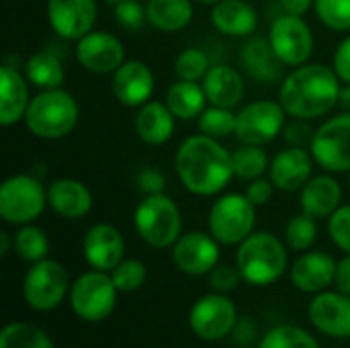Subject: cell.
Masks as SVG:
<instances>
[{"label":"cell","instance_id":"1","mask_svg":"<svg viewBox=\"0 0 350 348\" xmlns=\"http://www.w3.org/2000/svg\"><path fill=\"white\" fill-rule=\"evenodd\" d=\"M176 174L183 187L199 197L217 195L234 176L232 154L209 135L187 137L174 156Z\"/></svg>","mask_w":350,"mask_h":348},{"label":"cell","instance_id":"2","mask_svg":"<svg viewBox=\"0 0 350 348\" xmlns=\"http://www.w3.org/2000/svg\"><path fill=\"white\" fill-rule=\"evenodd\" d=\"M340 78L324 64L297 66L279 88V103L293 119H316L338 105Z\"/></svg>","mask_w":350,"mask_h":348},{"label":"cell","instance_id":"3","mask_svg":"<svg viewBox=\"0 0 350 348\" xmlns=\"http://www.w3.org/2000/svg\"><path fill=\"white\" fill-rule=\"evenodd\" d=\"M78 119L80 107L76 98L64 88H51L31 98L23 121L29 133L39 139H62L76 129Z\"/></svg>","mask_w":350,"mask_h":348},{"label":"cell","instance_id":"4","mask_svg":"<svg viewBox=\"0 0 350 348\" xmlns=\"http://www.w3.org/2000/svg\"><path fill=\"white\" fill-rule=\"evenodd\" d=\"M236 267L240 269L242 279L250 285H271L281 279L287 269V250L277 236L256 232L240 244Z\"/></svg>","mask_w":350,"mask_h":348},{"label":"cell","instance_id":"5","mask_svg":"<svg viewBox=\"0 0 350 348\" xmlns=\"http://www.w3.org/2000/svg\"><path fill=\"white\" fill-rule=\"evenodd\" d=\"M133 224L139 238L152 248L174 246L183 230L180 209L164 193L146 195V199L135 207Z\"/></svg>","mask_w":350,"mask_h":348},{"label":"cell","instance_id":"6","mask_svg":"<svg viewBox=\"0 0 350 348\" xmlns=\"http://www.w3.org/2000/svg\"><path fill=\"white\" fill-rule=\"evenodd\" d=\"M47 205V189L31 174H12L0 187V217L14 226L35 222Z\"/></svg>","mask_w":350,"mask_h":348},{"label":"cell","instance_id":"7","mask_svg":"<svg viewBox=\"0 0 350 348\" xmlns=\"http://www.w3.org/2000/svg\"><path fill=\"white\" fill-rule=\"evenodd\" d=\"M209 232L219 244H242L254 230L256 205L246 195L230 193L219 197L209 209Z\"/></svg>","mask_w":350,"mask_h":348},{"label":"cell","instance_id":"8","mask_svg":"<svg viewBox=\"0 0 350 348\" xmlns=\"http://www.w3.org/2000/svg\"><path fill=\"white\" fill-rule=\"evenodd\" d=\"M117 291L113 277L103 271H92L76 279L70 289V304L78 318L86 322H100L113 314Z\"/></svg>","mask_w":350,"mask_h":348},{"label":"cell","instance_id":"9","mask_svg":"<svg viewBox=\"0 0 350 348\" xmlns=\"http://www.w3.org/2000/svg\"><path fill=\"white\" fill-rule=\"evenodd\" d=\"M68 273L57 260L43 258L39 263H33L31 269L27 271L23 293L25 302L29 304L31 310L37 312H49L55 310L66 293H68Z\"/></svg>","mask_w":350,"mask_h":348},{"label":"cell","instance_id":"10","mask_svg":"<svg viewBox=\"0 0 350 348\" xmlns=\"http://www.w3.org/2000/svg\"><path fill=\"white\" fill-rule=\"evenodd\" d=\"M312 156L328 172H350V113L336 115L316 129Z\"/></svg>","mask_w":350,"mask_h":348},{"label":"cell","instance_id":"11","mask_svg":"<svg viewBox=\"0 0 350 348\" xmlns=\"http://www.w3.org/2000/svg\"><path fill=\"white\" fill-rule=\"evenodd\" d=\"M285 109L275 101H256L236 115V139L246 146H265L285 127Z\"/></svg>","mask_w":350,"mask_h":348},{"label":"cell","instance_id":"12","mask_svg":"<svg viewBox=\"0 0 350 348\" xmlns=\"http://www.w3.org/2000/svg\"><path fill=\"white\" fill-rule=\"evenodd\" d=\"M269 41L285 66H304L314 53V35L308 23L297 14H281L273 21Z\"/></svg>","mask_w":350,"mask_h":348},{"label":"cell","instance_id":"13","mask_svg":"<svg viewBox=\"0 0 350 348\" xmlns=\"http://www.w3.org/2000/svg\"><path fill=\"white\" fill-rule=\"evenodd\" d=\"M236 322V306L230 297H226V293H211L201 297L189 314L191 330L209 343L226 338L234 330Z\"/></svg>","mask_w":350,"mask_h":348},{"label":"cell","instance_id":"14","mask_svg":"<svg viewBox=\"0 0 350 348\" xmlns=\"http://www.w3.org/2000/svg\"><path fill=\"white\" fill-rule=\"evenodd\" d=\"M76 59L92 74H115L125 62V49L113 33L90 31L76 41Z\"/></svg>","mask_w":350,"mask_h":348},{"label":"cell","instance_id":"15","mask_svg":"<svg viewBox=\"0 0 350 348\" xmlns=\"http://www.w3.org/2000/svg\"><path fill=\"white\" fill-rule=\"evenodd\" d=\"M47 21L59 37L78 41L94 31L96 0H47Z\"/></svg>","mask_w":350,"mask_h":348},{"label":"cell","instance_id":"16","mask_svg":"<svg viewBox=\"0 0 350 348\" xmlns=\"http://www.w3.org/2000/svg\"><path fill=\"white\" fill-rule=\"evenodd\" d=\"M172 260L187 275H207L217 267L219 242L211 234L189 232L172 246Z\"/></svg>","mask_w":350,"mask_h":348},{"label":"cell","instance_id":"17","mask_svg":"<svg viewBox=\"0 0 350 348\" xmlns=\"http://www.w3.org/2000/svg\"><path fill=\"white\" fill-rule=\"evenodd\" d=\"M111 90L123 107L139 109L152 98L154 92V74L148 64L139 59L123 62L111 80Z\"/></svg>","mask_w":350,"mask_h":348},{"label":"cell","instance_id":"18","mask_svg":"<svg viewBox=\"0 0 350 348\" xmlns=\"http://www.w3.org/2000/svg\"><path fill=\"white\" fill-rule=\"evenodd\" d=\"M82 252L86 263L94 271L109 273L113 271L125 254V242L121 232L111 224H96L92 226L84 240H82Z\"/></svg>","mask_w":350,"mask_h":348},{"label":"cell","instance_id":"19","mask_svg":"<svg viewBox=\"0 0 350 348\" xmlns=\"http://www.w3.org/2000/svg\"><path fill=\"white\" fill-rule=\"evenodd\" d=\"M308 316L322 334L350 338V295L322 291L310 304Z\"/></svg>","mask_w":350,"mask_h":348},{"label":"cell","instance_id":"20","mask_svg":"<svg viewBox=\"0 0 350 348\" xmlns=\"http://www.w3.org/2000/svg\"><path fill=\"white\" fill-rule=\"evenodd\" d=\"M312 164H314V156L306 148L289 146L271 160L269 178L281 191L287 193L301 191L306 183L312 178V168H314Z\"/></svg>","mask_w":350,"mask_h":348},{"label":"cell","instance_id":"21","mask_svg":"<svg viewBox=\"0 0 350 348\" xmlns=\"http://www.w3.org/2000/svg\"><path fill=\"white\" fill-rule=\"evenodd\" d=\"M29 80L14 66L0 68V125L10 127L25 119L29 109Z\"/></svg>","mask_w":350,"mask_h":348},{"label":"cell","instance_id":"22","mask_svg":"<svg viewBox=\"0 0 350 348\" xmlns=\"http://www.w3.org/2000/svg\"><path fill=\"white\" fill-rule=\"evenodd\" d=\"M336 260L326 252H306L291 269L293 285L304 293H322L334 283Z\"/></svg>","mask_w":350,"mask_h":348},{"label":"cell","instance_id":"23","mask_svg":"<svg viewBox=\"0 0 350 348\" xmlns=\"http://www.w3.org/2000/svg\"><path fill=\"white\" fill-rule=\"evenodd\" d=\"M49 207L64 219L86 217L92 209V195L88 187L76 178H55L47 187Z\"/></svg>","mask_w":350,"mask_h":348},{"label":"cell","instance_id":"24","mask_svg":"<svg viewBox=\"0 0 350 348\" xmlns=\"http://www.w3.org/2000/svg\"><path fill=\"white\" fill-rule=\"evenodd\" d=\"M203 90H205L207 103L215 107L234 109L244 96V78L238 70L226 64H217V66H211L209 72L205 74Z\"/></svg>","mask_w":350,"mask_h":348},{"label":"cell","instance_id":"25","mask_svg":"<svg viewBox=\"0 0 350 348\" xmlns=\"http://www.w3.org/2000/svg\"><path fill=\"white\" fill-rule=\"evenodd\" d=\"M340 199H342V189L338 180L328 174H320V176H312L306 183V187L301 189L299 203L304 213L322 219V217H330L340 207Z\"/></svg>","mask_w":350,"mask_h":348},{"label":"cell","instance_id":"26","mask_svg":"<svg viewBox=\"0 0 350 348\" xmlns=\"http://www.w3.org/2000/svg\"><path fill=\"white\" fill-rule=\"evenodd\" d=\"M213 27L228 37H250L256 31V10L246 0H221L211 8Z\"/></svg>","mask_w":350,"mask_h":348},{"label":"cell","instance_id":"27","mask_svg":"<svg viewBox=\"0 0 350 348\" xmlns=\"http://www.w3.org/2000/svg\"><path fill=\"white\" fill-rule=\"evenodd\" d=\"M174 119L176 117L166 107V103L148 101L135 115V133L144 144L162 146L174 133Z\"/></svg>","mask_w":350,"mask_h":348},{"label":"cell","instance_id":"28","mask_svg":"<svg viewBox=\"0 0 350 348\" xmlns=\"http://www.w3.org/2000/svg\"><path fill=\"white\" fill-rule=\"evenodd\" d=\"M246 72L260 82H275L281 76V59L277 57L269 39L250 37L240 53Z\"/></svg>","mask_w":350,"mask_h":348},{"label":"cell","instance_id":"29","mask_svg":"<svg viewBox=\"0 0 350 348\" xmlns=\"http://www.w3.org/2000/svg\"><path fill=\"white\" fill-rule=\"evenodd\" d=\"M205 103H207V96H205L203 84H197L193 80L178 78L166 92V107L180 121L197 119L205 111Z\"/></svg>","mask_w":350,"mask_h":348},{"label":"cell","instance_id":"30","mask_svg":"<svg viewBox=\"0 0 350 348\" xmlns=\"http://www.w3.org/2000/svg\"><path fill=\"white\" fill-rule=\"evenodd\" d=\"M148 23L164 33L185 29L193 18V0H148Z\"/></svg>","mask_w":350,"mask_h":348},{"label":"cell","instance_id":"31","mask_svg":"<svg viewBox=\"0 0 350 348\" xmlns=\"http://www.w3.org/2000/svg\"><path fill=\"white\" fill-rule=\"evenodd\" d=\"M25 76L33 86L41 90H51V88H62L66 80V70L62 59L53 51H39L27 59Z\"/></svg>","mask_w":350,"mask_h":348},{"label":"cell","instance_id":"32","mask_svg":"<svg viewBox=\"0 0 350 348\" xmlns=\"http://www.w3.org/2000/svg\"><path fill=\"white\" fill-rule=\"evenodd\" d=\"M12 246H14V252L27 260V263H39L47 256L49 252V240L47 236L43 234L41 228L33 226V224H25L12 238Z\"/></svg>","mask_w":350,"mask_h":348},{"label":"cell","instance_id":"33","mask_svg":"<svg viewBox=\"0 0 350 348\" xmlns=\"http://www.w3.org/2000/svg\"><path fill=\"white\" fill-rule=\"evenodd\" d=\"M232 162H234V176H238L242 180L260 178L271 166V162L260 146H246V144H242V148H238L232 154Z\"/></svg>","mask_w":350,"mask_h":348},{"label":"cell","instance_id":"34","mask_svg":"<svg viewBox=\"0 0 350 348\" xmlns=\"http://www.w3.org/2000/svg\"><path fill=\"white\" fill-rule=\"evenodd\" d=\"M0 348H53V345L37 326L14 322L4 326L0 334Z\"/></svg>","mask_w":350,"mask_h":348},{"label":"cell","instance_id":"35","mask_svg":"<svg viewBox=\"0 0 350 348\" xmlns=\"http://www.w3.org/2000/svg\"><path fill=\"white\" fill-rule=\"evenodd\" d=\"M197 125H199V131L203 135H209L213 139H221V137L236 133V115L232 109L211 105L209 109H205L197 117Z\"/></svg>","mask_w":350,"mask_h":348},{"label":"cell","instance_id":"36","mask_svg":"<svg viewBox=\"0 0 350 348\" xmlns=\"http://www.w3.org/2000/svg\"><path fill=\"white\" fill-rule=\"evenodd\" d=\"M258 348H320V345L304 328L277 326L265 334Z\"/></svg>","mask_w":350,"mask_h":348},{"label":"cell","instance_id":"37","mask_svg":"<svg viewBox=\"0 0 350 348\" xmlns=\"http://www.w3.org/2000/svg\"><path fill=\"white\" fill-rule=\"evenodd\" d=\"M318 236V226H316V217L301 213L289 219L287 228H285V240L289 244V248L293 250H308Z\"/></svg>","mask_w":350,"mask_h":348},{"label":"cell","instance_id":"38","mask_svg":"<svg viewBox=\"0 0 350 348\" xmlns=\"http://www.w3.org/2000/svg\"><path fill=\"white\" fill-rule=\"evenodd\" d=\"M314 10L324 27L350 31V0H316Z\"/></svg>","mask_w":350,"mask_h":348},{"label":"cell","instance_id":"39","mask_svg":"<svg viewBox=\"0 0 350 348\" xmlns=\"http://www.w3.org/2000/svg\"><path fill=\"white\" fill-rule=\"evenodd\" d=\"M209 57L205 55V51L197 49V47H187L183 53H178V57L174 59V72L180 80H201L205 78V74L209 72Z\"/></svg>","mask_w":350,"mask_h":348},{"label":"cell","instance_id":"40","mask_svg":"<svg viewBox=\"0 0 350 348\" xmlns=\"http://www.w3.org/2000/svg\"><path fill=\"white\" fill-rule=\"evenodd\" d=\"M111 277H113V283L119 291L123 293H129V291H135L139 289L144 283H146V277H148V271H146V265L137 258H127V260H121L113 271H111Z\"/></svg>","mask_w":350,"mask_h":348},{"label":"cell","instance_id":"41","mask_svg":"<svg viewBox=\"0 0 350 348\" xmlns=\"http://www.w3.org/2000/svg\"><path fill=\"white\" fill-rule=\"evenodd\" d=\"M115 18L125 31H139L148 23V12L139 0H119L115 4Z\"/></svg>","mask_w":350,"mask_h":348},{"label":"cell","instance_id":"42","mask_svg":"<svg viewBox=\"0 0 350 348\" xmlns=\"http://www.w3.org/2000/svg\"><path fill=\"white\" fill-rule=\"evenodd\" d=\"M328 232L330 238L334 240V244L350 254V205L338 207L332 215H330V224H328Z\"/></svg>","mask_w":350,"mask_h":348},{"label":"cell","instance_id":"43","mask_svg":"<svg viewBox=\"0 0 350 348\" xmlns=\"http://www.w3.org/2000/svg\"><path fill=\"white\" fill-rule=\"evenodd\" d=\"M240 279H242V273H240L238 267L221 265V267H215L209 273V285L217 293H230V291H234L240 285Z\"/></svg>","mask_w":350,"mask_h":348},{"label":"cell","instance_id":"44","mask_svg":"<svg viewBox=\"0 0 350 348\" xmlns=\"http://www.w3.org/2000/svg\"><path fill=\"white\" fill-rule=\"evenodd\" d=\"M314 135L316 131L308 125V119H295L291 123H287L283 127V137L289 146H295V148H306V146H312L314 142Z\"/></svg>","mask_w":350,"mask_h":348},{"label":"cell","instance_id":"45","mask_svg":"<svg viewBox=\"0 0 350 348\" xmlns=\"http://www.w3.org/2000/svg\"><path fill=\"white\" fill-rule=\"evenodd\" d=\"M135 183L144 195H160L166 189V176L156 168H142L137 172Z\"/></svg>","mask_w":350,"mask_h":348},{"label":"cell","instance_id":"46","mask_svg":"<svg viewBox=\"0 0 350 348\" xmlns=\"http://www.w3.org/2000/svg\"><path fill=\"white\" fill-rule=\"evenodd\" d=\"M273 189H275V185H273V180L269 178H254V180H250V185L246 187V197L250 199V203L252 205H256V207H260V205H267L269 201H271V197H273Z\"/></svg>","mask_w":350,"mask_h":348},{"label":"cell","instance_id":"47","mask_svg":"<svg viewBox=\"0 0 350 348\" xmlns=\"http://www.w3.org/2000/svg\"><path fill=\"white\" fill-rule=\"evenodd\" d=\"M332 68H334V72L338 74V78L342 82L350 84V35L338 43V47L334 51Z\"/></svg>","mask_w":350,"mask_h":348},{"label":"cell","instance_id":"48","mask_svg":"<svg viewBox=\"0 0 350 348\" xmlns=\"http://www.w3.org/2000/svg\"><path fill=\"white\" fill-rule=\"evenodd\" d=\"M334 283H336V287H338L340 293L350 295V254L349 256H345V258L336 265Z\"/></svg>","mask_w":350,"mask_h":348},{"label":"cell","instance_id":"49","mask_svg":"<svg viewBox=\"0 0 350 348\" xmlns=\"http://www.w3.org/2000/svg\"><path fill=\"white\" fill-rule=\"evenodd\" d=\"M316 0H281V6L287 14H297V16H304L312 6H314Z\"/></svg>","mask_w":350,"mask_h":348},{"label":"cell","instance_id":"50","mask_svg":"<svg viewBox=\"0 0 350 348\" xmlns=\"http://www.w3.org/2000/svg\"><path fill=\"white\" fill-rule=\"evenodd\" d=\"M338 107H340L345 113H350V84L342 86L340 96H338Z\"/></svg>","mask_w":350,"mask_h":348},{"label":"cell","instance_id":"51","mask_svg":"<svg viewBox=\"0 0 350 348\" xmlns=\"http://www.w3.org/2000/svg\"><path fill=\"white\" fill-rule=\"evenodd\" d=\"M8 246H10V238H8L6 232H2V234H0V254H2V256L8 252Z\"/></svg>","mask_w":350,"mask_h":348},{"label":"cell","instance_id":"52","mask_svg":"<svg viewBox=\"0 0 350 348\" xmlns=\"http://www.w3.org/2000/svg\"><path fill=\"white\" fill-rule=\"evenodd\" d=\"M195 2L205 4V6H215V4H217V2H221V0H195Z\"/></svg>","mask_w":350,"mask_h":348},{"label":"cell","instance_id":"53","mask_svg":"<svg viewBox=\"0 0 350 348\" xmlns=\"http://www.w3.org/2000/svg\"><path fill=\"white\" fill-rule=\"evenodd\" d=\"M107 2H111V4H117L119 0H107Z\"/></svg>","mask_w":350,"mask_h":348}]
</instances>
